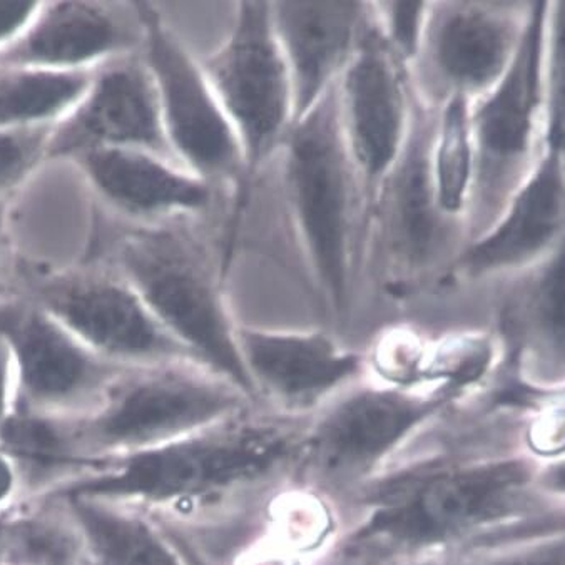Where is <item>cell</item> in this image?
Returning a JSON list of instances; mask_svg holds the SVG:
<instances>
[{
	"label": "cell",
	"mask_w": 565,
	"mask_h": 565,
	"mask_svg": "<svg viewBox=\"0 0 565 565\" xmlns=\"http://www.w3.org/2000/svg\"><path fill=\"white\" fill-rule=\"evenodd\" d=\"M544 467L532 457L444 459L380 473L352 493L360 519L343 535L349 564L427 565L454 551L502 545L503 535L531 532L542 512Z\"/></svg>",
	"instance_id": "6da1fadb"
},
{
	"label": "cell",
	"mask_w": 565,
	"mask_h": 565,
	"mask_svg": "<svg viewBox=\"0 0 565 565\" xmlns=\"http://www.w3.org/2000/svg\"><path fill=\"white\" fill-rule=\"evenodd\" d=\"M252 412L168 444L84 463L41 495L107 500L138 507L164 525L186 522L204 507L294 470L305 418Z\"/></svg>",
	"instance_id": "7a4b0ae2"
},
{
	"label": "cell",
	"mask_w": 565,
	"mask_h": 565,
	"mask_svg": "<svg viewBox=\"0 0 565 565\" xmlns=\"http://www.w3.org/2000/svg\"><path fill=\"white\" fill-rule=\"evenodd\" d=\"M206 217L131 223L100 211L87 262L118 273L194 359L256 398L223 294V266Z\"/></svg>",
	"instance_id": "3957f363"
},
{
	"label": "cell",
	"mask_w": 565,
	"mask_h": 565,
	"mask_svg": "<svg viewBox=\"0 0 565 565\" xmlns=\"http://www.w3.org/2000/svg\"><path fill=\"white\" fill-rule=\"evenodd\" d=\"M298 249L324 310L349 313L369 201L338 116L334 83L291 125L273 156Z\"/></svg>",
	"instance_id": "277c9868"
},
{
	"label": "cell",
	"mask_w": 565,
	"mask_h": 565,
	"mask_svg": "<svg viewBox=\"0 0 565 565\" xmlns=\"http://www.w3.org/2000/svg\"><path fill=\"white\" fill-rule=\"evenodd\" d=\"M236 383L193 360L129 366L86 414L57 418L74 473L93 460L168 444L253 411Z\"/></svg>",
	"instance_id": "5b68a950"
},
{
	"label": "cell",
	"mask_w": 565,
	"mask_h": 565,
	"mask_svg": "<svg viewBox=\"0 0 565 565\" xmlns=\"http://www.w3.org/2000/svg\"><path fill=\"white\" fill-rule=\"evenodd\" d=\"M551 24V2H531L511 66L492 90L470 103L473 183L467 243L499 220L544 151Z\"/></svg>",
	"instance_id": "8992f818"
},
{
	"label": "cell",
	"mask_w": 565,
	"mask_h": 565,
	"mask_svg": "<svg viewBox=\"0 0 565 565\" xmlns=\"http://www.w3.org/2000/svg\"><path fill=\"white\" fill-rule=\"evenodd\" d=\"M459 397L438 386L356 380L305 418L294 469L313 493L352 495Z\"/></svg>",
	"instance_id": "52a82bcc"
},
{
	"label": "cell",
	"mask_w": 565,
	"mask_h": 565,
	"mask_svg": "<svg viewBox=\"0 0 565 565\" xmlns=\"http://www.w3.org/2000/svg\"><path fill=\"white\" fill-rule=\"evenodd\" d=\"M414 94V90H412ZM438 109L412 100L411 126L397 161L376 188L366 221V238L382 276L395 287H408L450 268L466 246L463 221L438 206L431 174V148Z\"/></svg>",
	"instance_id": "ba28073f"
},
{
	"label": "cell",
	"mask_w": 565,
	"mask_h": 565,
	"mask_svg": "<svg viewBox=\"0 0 565 565\" xmlns=\"http://www.w3.org/2000/svg\"><path fill=\"white\" fill-rule=\"evenodd\" d=\"M14 294L63 324L87 349L118 365L198 362L118 273L97 263L29 273Z\"/></svg>",
	"instance_id": "9c48e42d"
},
{
	"label": "cell",
	"mask_w": 565,
	"mask_h": 565,
	"mask_svg": "<svg viewBox=\"0 0 565 565\" xmlns=\"http://www.w3.org/2000/svg\"><path fill=\"white\" fill-rule=\"evenodd\" d=\"M141 22L142 63L154 81L162 126L178 162L217 191L248 178L245 151L224 115L198 60L184 47L158 9L132 2Z\"/></svg>",
	"instance_id": "30bf717a"
},
{
	"label": "cell",
	"mask_w": 565,
	"mask_h": 565,
	"mask_svg": "<svg viewBox=\"0 0 565 565\" xmlns=\"http://www.w3.org/2000/svg\"><path fill=\"white\" fill-rule=\"evenodd\" d=\"M198 63L242 141L252 178L294 125V86L271 2H239L228 39Z\"/></svg>",
	"instance_id": "8fae6325"
},
{
	"label": "cell",
	"mask_w": 565,
	"mask_h": 565,
	"mask_svg": "<svg viewBox=\"0 0 565 565\" xmlns=\"http://www.w3.org/2000/svg\"><path fill=\"white\" fill-rule=\"evenodd\" d=\"M0 337L11 350L21 414L76 418L129 366L87 349L63 324L18 294L0 297Z\"/></svg>",
	"instance_id": "7c38bea8"
},
{
	"label": "cell",
	"mask_w": 565,
	"mask_h": 565,
	"mask_svg": "<svg viewBox=\"0 0 565 565\" xmlns=\"http://www.w3.org/2000/svg\"><path fill=\"white\" fill-rule=\"evenodd\" d=\"M525 15L505 4L440 2L428 8L417 60L408 67L415 97L438 109L450 97L469 103L497 86L514 60Z\"/></svg>",
	"instance_id": "4fadbf2b"
},
{
	"label": "cell",
	"mask_w": 565,
	"mask_h": 565,
	"mask_svg": "<svg viewBox=\"0 0 565 565\" xmlns=\"http://www.w3.org/2000/svg\"><path fill=\"white\" fill-rule=\"evenodd\" d=\"M334 90L343 138L362 178L370 211L376 188L404 148L414 100L408 67L383 39L373 6L369 25L334 81Z\"/></svg>",
	"instance_id": "5bb4252c"
},
{
	"label": "cell",
	"mask_w": 565,
	"mask_h": 565,
	"mask_svg": "<svg viewBox=\"0 0 565 565\" xmlns=\"http://www.w3.org/2000/svg\"><path fill=\"white\" fill-rule=\"evenodd\" d=\"M94 148L139 149L180 164L166 139L154 81L139 52L97 67L83 100L52 126L47 161Z\"/></svg>",
	"instance_id": "9a60e30c"
},
{
	"label": "cell",
	"mask_w": 565,
	"mask_h": 565,
	"mask_svg": "<svg viewBox=\"0 0 565 565\" xmlns=\"http://www.w3.org/2000/svg\"><path fill=\"white\" fill-rule=\"evenodd\" d=\"M236 340L256 398L287 417L307 418L362 379L366 365L365 356L342 349L324 331L291 333L238 324Z\"/></svg>",
	"instance_id": "2e32d148"
},
{
	"label": "cell",
	"mask_w": 565,
	"mask_h": 565,
	"mask_svg": "<svg viewBox=\"0 0 565 565\" xmlns=\"http://www.w3.org/2000/svg\"><path fill=\"white\" fill-rule=\"evenodd\" d=\"M564 145L545 141L527 180L499 220L460 249L448 275L483 279L524 271L564 246Z\"/></svg>",
	"instance_id": "e0dca14e"
},
{
	"label": "cell",
	"mask_w": 565,
	"mask_h": 565,
	"mask_svg": "<svg viewBox=\"0 0 565 565\" xmlns=\"http://www.w3.org/2000/svg\"><path fill=\"white\" fill-rule=\"evenodd\" d=\"M100 211L131 223L206 217L220 191L177 162L148 151L94 148L71 158Z\"/></svg>",
	"instance_id": "ac0fdd59"
},
{
	"label": "cell",
	"mask_w": 565,
	"mask_h": 565,
	"mask_svg": "<svg viewBox=\"0 0 565 565\" xmlns=\"http://www.w3.org/2000/svg\"><path fill=\"white\" fill-rule=\"evenodd\" d=\"M141 42V22L132 4L125 12L119 6L110 8L103 2H41L21 35L0 49V67L96 70L138 54Z\"/></svg>",
	"instance_id": "d6986e66"
},
{
	"label": "cell",
	"mask_w": 565,
	"mask_h": 565,
	"mask_svg": "<svg viewBox=\"0 0 565 565\" xmlns=\"http://www.w3.org/2000/svg\"><path fill=\"white\" fill-rule=\"evenodd\" d=\"M372 18V6L355 0L271 2L276 39L294 86V125L345 70Z\"/></svg>",
	"instance_id": "ffe728a7"
},
{
	"label": "cell",
	"mask_w": 565,
	"mask_h": 565,
	"mask_svg": "<svg viewBox=\"0 0 565 565\" xmlns=\"http://www.w3.org/2000/svg\"><path fill=\"white\" fill-rule=\"evenodd\" d=\"M63 500L83 532L93 565H198L180 537L138 507Z\"/></svg>",
	"instance_id": "44dd1931"
},
{
	"label": "cell",
	"mask_w": 565,
	"mask_h": 565,
	"mask_svg": "<svg viewBox=\"0 0 565 565\" xmlns=\"http://www.w3.org/2000/svg\"><path fill=\"white\" fill-rule=\"evenodd\" d=\"M565 256L564 246L521 278L502 303V330L518 355L537 350L562 366L564 359Z\"/></svg>",
	"instance_id": "7402d4cb"
},
{
	"label": "cell",
	"mask_w": 565,
	"mask_h": 565,
	"mask_svg": "<svg viewBox=\"0 0 565 565\" xmlns=\"http://www.w3.org/2000/svg\"><path fill=\"white\" fill-rule=\"evenodd\" d=\"M96 70L0 67V129L52 128L63 121L86 96Z\"/></svg>",
	"instance_id": "603a6c76"
},
{
	"label": "cell",
	"mask_w": 565,
	"mask_h": 565,
	"mask_svg": "<svg viewBox=\"0 0 565 565\" xmlns=\"http://www.w3.org/2000/svg\"><path fill=\"white\" fill-rule=\"evenodd\" d=\"M431 174L438 206L466 224L473 183V146L470 135V103L450 97L438 107L437 129L431 148Z\"/></svg>",
	"instance_id": "cb8c5ba5"
},
{
	"label": "cell",
	"mask_w": 565,
	"mask_h": 565,
	"mask_svg": "<svg viewBox=\"0 0 565 565\" xmlns=\"http://www.w3.org/2000/svg\"><path fill=\"white\" fill-rule=\"evenodd\" d=\"M52 128L0 129V200L14 196L15 190L47 161Z\"/></svg>",
	"instance_id": "d4e9b609"
},
{
	"label": "cell",
	"mask_w": 565,
	"mask_h": 565,
	"mask_svg": "<svg viewBox=\"0 0 565 565\" xmlns=\"http://www.w3.org/2000/svg\"><path fill=\"white\" fill-rule=\"evenodd\" d=\"M375 11L376 24L386 44L398 60L411 67L420 51L422 35L427 22L430 2L422 0H395L380 2Z\"/></svg>",
	"instance_id": "484cf974"
},
{
	"label": "cell",
	"mask_w": 565,
	"mask_h": 565,
	"mask_svg": "<svg viewBox=\"0 0 565 565\" xmlns=\"http://www.w3.org/2000/svg\"><path fill=\"white\" fill-rule=\"evenodd\" d=\"M479 565H564V548L558 537L554 542L544 539L541 544L499 548V555L480 561Z\"/></svg>",
	"instance_id": "4316f807"
},
{
	"label": "cell",
	"mask_w": 565,
	"mask_h": 565,
	"mask_svg": "<svg viewBox=\"0 0 565 565\" xmlns=\"http://www.w3.org/2000/svg\"><path fill=\"white\" fill-rule=\"evenodd\" d=\"M38 0H0V49L11 44L34 19Z\"/></svg>",
	"instance_id": "83f0119b"
},
{
	"label": "cell",
	"mask_w": 565,
	"mask_h": 565,
	"mask_svg": "<svg viewBox=\"0 0 565 565\" xmlns=\"http://www.w3.org/2000/svg\"><path fill=\"white\" fill-rule=\"evenodd\" d=\"M15 407V375L11 350L0 337V431L8 424Z\"/></svg>",
	"instance_id": "f1b7e54d"
},
{
	"label": "cell",
	"mask_w": 565,
	"mask_h": 565,
	"mask_svg": "<svg viewBox=\"0 0 565 565\" xmlns=\"http://www.w3.org/2000/svg\"><path fill=\"white\" fill-rule=\"evenodd\" d=\"M24 497V480L14 460L0 448V514Z\"/></svg>",
	"instance_id": "f546056e"
},
{
	"label": "cell",
	"mask_w": 565,
	"mask_h": 565,
	"mask_svg": "<svg viewBox=\"0 0 565 565\" xmlns=\"http://www.w3.org/2000/svg\"><path fill=\"white\" fill-rule=\"evenodd\" d=\"M12 198L0 200V268L6 256V245H8V224L9 211H11Z\"/></svg>",
	"instance_id": "4dcf8cb0"
},
{
	"label": "cell",
	"mask_w": 565,
	"mask_h": 565,
	"mask_svg": "<svg viewBox=\"0 0 565 565\" xmlns=\"http://www.w3.org/2000/svg\"><path fill=\"white\" fill-rule=\"evenodd\" d=\"M0 565H4L2 564V554H0Z\"/></svg>",
	"instance_id": "1f68e13d"
}]
</instances>
